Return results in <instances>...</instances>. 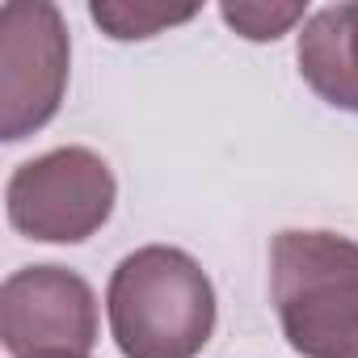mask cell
I'll use <instances>...</instances> for the list:
<instances>
[{"label":"cell","mask_w":358,"mask_h":358,"mask_svg":"<svg viewBox=\"0 0 358 358\" xmlns=\"http://www.w3.org/2000/svg\"><path fill=\"white\" fill-rule=\"evenodd\" d=\"M106 316L122 358H199L215 333V287L186 249L143 245L114 266Z\"/></svg>","instance_id":"cell-1"},{"label":"cell","mask_w":358,"mask_h":358,"mask_svg":"<svg viewBox=\"0 0 358 358\" xmlns=\"http://www.w3.org/2000/svg\"><path fill=\"white\" fill-rule=\"evenodd\" d=\"M270 299L299 358H358V241L320 228L278 232Z\"/></svg>","instance_id":"cell-2"},{"label":"cell","mask_w":358,"mask_h":358,"mask_svg":"<svg viewBox=\"0 0 358 358\" xmlns=\"http://www.w3.org/2000/svg\"><path fill=\"white\" fill-rule=\"evenodd\" d=\"M72 38L51 0H9L0 9V139L43 131L68 93Z\"/></svg>","instance_id":"cell-4"},{"label":"cell","mask_w":358,"mask_h":358,"mask_svg":"<svg viewBox=\"0 0 358 358\" xmlns=\"http://www.w3.org/2000/svg\"><path fill=\"white\" fill-rule=\"evenodd\" d=\"M203 9L199 5H156V0H93L89 17L101 26V34H110L114 43H143L156 38L173 26L194 22Z\"/></svg>","instance_id":"cell-7"},{"label":"cell","mask_w":358,"mask_h":358,"mask_svg":"<svg viewBox=\"0 0 358 358\" xmlns=\"http://www.w3.org/2000/svg\"><path fill=\"white\" fill-rule=\"evenodd\" d=\"M303 85L333 110L358 114V0L316 9L295 43Z\"/></svg>","instance_id":"cell-6"},{"label":"cell","mask_w":358,"mask_h":358,"mask_svg":"<svg viewBox=\"0 0 358 358\" xmlns=\"http://www.w3.org/2000/svg\"><path fill=\"white\" fill-rule=\"evenodd\" d=\"M0 341L13 358H89L97 295L68 266H26L0 287Z\"/></svg>","instance_id":"cell-5"},{"label":"cell","mask_w":358,"mask_h":358,"mask_svg":"<svg viewBox=\"0 0 358 358\" xmlns=\"http://www.w3.org/2000/svg\"><path fill=\"white\" fill-rule=\"evenodd\" d=\"M118 203V182L106 156L68 143L13 169L5 186L9 224L43 245H80L97 236Z\"/></svg>","instance_id":"cell-3"},{"label":"cell","mask_w":358,"mask_h":358,"mask_svg":"<svg viewBox=\"0 0 358 358\" xmlns=\"http://www.w3.org/2000/svg\"><path fill=\"white\" fill-rule=\"evenodd\" d=\"M220 17L249 43H274L291 34L299 22H308V0H228L220 5Z\"/></svg>","instance_id":"cell-8"}]
</instances>
